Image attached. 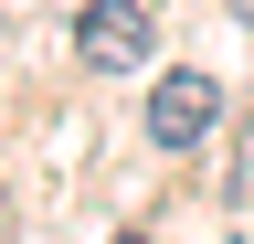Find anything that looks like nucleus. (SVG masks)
Listing matches in <instances>:
<instances>
[{
	"instance_id": "f03ea898",
	"label": "nucleus",
	"mask_w": 254,
	"mask_h": 244,
	"mask_svg": "<svg viewBox=\"0 0 254 244\" xmlns=\"http://www.w3.org/2000/svg\"><path fill=\"white\" fill-rule=\"evenodd\" d=\"M212 117H222V85H212V75H190V64H180V75H159V85H148V138H159V149H201V138H212Z\"/></svg>"
},
{
	"instance_id": "7ed1b4c3",
	"label": "nucleus",
	"mask_w": 254,
	"mask_h": 244,
	"mask_svg": "<svg viewBox=\"0 0 254 244\" xmlns=\"http://www.w3.org/2000/svg\"><path fill=\"white\" fill-rule=\"evenodd\" d=\"M233 11H244V21H254V0H233Z\"/></svg>"
},
{
	"instance_id": "20e7f679",
	"label": "nucleus",
	"mask_w": 254,
	"mask_h": 244,
	"mask_svg": "<svg viewBox=\"0 0 254 244\" xmlns=\"http://www.w3.org/2000/svg\"><path fill=\"white\" fill-rule=\"evenodd\" d=\"M117 244H138V234H117Z\"/></svg>"
},
{
	"instance_id": "f257e3e1",
	"label": "nucleus",
	"mask_w": 254,
	"mask_h": 244,
	"mask_svg": "<svg viewBox=\"0 0 254 244\" xmlns=\"http://www.w3.org/2000/svg\"><path fill=\"white\" fill-rule=\"evenodd\" d=\"M148 43H159L148 0H95V11L74 21V53H85L95 75H127V64H148Z\"/></svg>"
}]
</instances>
